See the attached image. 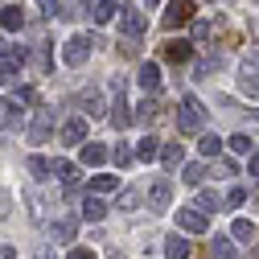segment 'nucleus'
<instances>
[{"instance_id": "nucleus-1", "label": "nucleus", "mask_w": 259, "mask_h": 259, "mask_svg": "<svg viewBox=\"0 0 259 259\" xmlns=\"http://www.w3.org/2000/svg\"><path fill=\"white\" fill-rule=\"evenodd\" d=\"M177 127H181L185 136L206 127V107H202L198 95H185V99H181V107H177Z\"/></svg>"}, {"instance_id": "nucleus-2", "label": "nucleus", "mask_w": 259, "mask_h": 259, "mask_svg": "<svg viewBox=\"0 0 259 259\" xmlns=\"http://www.w3.org/2000/svg\"><path fill=\"white\" fill-rule=\"evenodd\" d=\"M91 37L87 33H70L66 37V46H62V62H66V66H82V62L91 58Z\"/></svg>"}, {"instance_id": "nucleus-3", "label": "nucleus", "mask_w": 259, "mask_h": 259, "mask_svg": "<svg viewBox=\"0 0 259 259\" xmlns=\"http://www.w3.org/2000/svg\"><path fill=\"white\" fill-rule=\"evenodd\" d=\"M119 29H123V37H144V29H148L144 9H136V5H123V9H119Z\"/></svg>"}, {"instance_id": "nucleus-4", "label": "nucleus", "mask_w": 259, "mask_h": 259, "mask_svg": "<svg viewBox=\"0 0 259 259\" xmlns=\"http://www.w3.org/2000/svg\"><path fill=\"white\" fill-rule=\"evenodd\" d=\"M177 231H185V235H206V231H210L206 210H177Z\"/></svg>"}, {"instance_id": "nucleus-5", "label": "nucleus", "mask_w": 259, "mask_h": 259, "mask_svg": "<svg viewBox=\"0 0 259 259\" xmlns=\"http://www.w3.org/2000/svg\"><path fill=\"white\" fill-rule=\"evenodd\" d=\"M78 218H82V214H62L58 222H50V239H54V243H74V235H78Z\"/></svg>"}, {"instance_id": "nucleus-6", "label": "nucleus", "mask_w": 259, "mask_h": 259, "mask_svg": "<svg viewBox=\"0 0 259 259\" xmlns=\"http://www.w3.org/2000/svg\"><path fill=\"white\" fill-rule=\"evenodd\" d=\"M169 202H173V181H152V189H148V206H152V214H160V210H169Z\"/></svg>"}, {"instance_id": "nucleus-7", "label": "nucleus", "mask_w": 259, "mask_h": 259, "mask_svg": "<svg viewBox=\"0 0 259 259\" xmlns=\"http://www.w3.org/2000/svg\"><path fill=\"white\" fill-rule=\"evenodd\" d=\"M193 17V0H169V9H165V29H177Z\"/></svg>"}, {"instance_id": "nucleus-8", "label": "nucleus", "mask_w": 259, "mask_h": 259, "mask_svg": "<svg viewBox=\"0 0 259 259\" xmlns=\"http://www.w3.org/2000/svg\"><path fill=\"white\" fill-rule=\"evenodd\" d=\"M50 132H54V111H37V115H33V123H29V140L41 144Z\"/></svg>"}, {"instance_id": "nucleus-9", "label": "nucleus", "mask_w": 259, "mask_h": 259, "mask_svg": "<svg viewBox=\"0 0 259 259\" xmlns=\"http://www.w3.org/2000/svg\"><path fill=\"white\" fill-rule=\"evenodd\" d=\"M21 25H25V9L21 5H5L0 9V29H5V33H17Z\"/></svg>"}, {"instance_id": "nucleus-10", "label": "nucleus", "mask_w": 259, "mask_h": 259, "mask_svg": "<svg viewBox=\"0 0 259 259\" xmlns=\"http://www.w3.org/2000/svg\"><path fill=\"white\" fill-rule=\"evenodd\" d=\"M136 82H140L144 91H156L160 82H165V78H160V66H156V62H140V74H136Z\"/></svg>"}, {"instance_id": "nucleus-11", "label": "nucleus", "mask_w": 259, "mask_h": 259, "mask_svg": "<svg viewBox=\"0 0 259 259\" xmlns=\"http://www.w3.org/2000/svg\"><path fill=\"white\" fill-rule=\"evenodd\" d=\"M62 140H66V144H82V140H87V119H82V115L66 119V127H62Z\"/></svg>"}, {"instance_id": "nucleus-12", "label": "nucleus", "mask_w": 259, "mask_h": 259, "mask_svg": "<svg viewBox=\"0 0 259 259\" xmlns=\"http://www.w3.org/2000/svg\"><path fill=\"white\" fill-rule=\"evenodd\" d=\"M165 259H189V243H185V231L169 235L165 239Z\"/></svg>"}, {"instance_id": "nucleus-13", "label": "nucleus", "mask_w": 259, "mask_h": 259, "mask_svg": "<svg viewBox=\"0 0 259 259\" xmlns=\"http://www.w3.org/2000/svg\"><path fill=\"white\" fill-rule=\"evenodd\" d=\"M132 119H136V115L127 111V103H123V91H115V103H111V123H115L119 132H123V127L132 123Z\"/></svg>"}, {"instance_id": "nucleus-14", "label": "nucleus", "mask_w": 259, "mask_h": 259, "mask_svg": "<svg viewBox=\"0 0 259 259\" xmlns=\"http://www.w3.org/2000/svg\"><path fill=\"white\" fill-rule=\"evenodd\" d=\"M54 177H62V185H66L70 193L78 189V169L70 165V160H54Z\"/></svg>"}, {"instance_id": "nucleus-15", "label": "nucleus", "mask_w": 259, "mask_h": 259, "mask_svg": "<svg viewBox=\"0 0 259 259\" xmlns=\"http://www.w3.org/2000/svg\"><path fill=\"white\" fill-rule=\"evenodd\" d=\"M231 239L235 243H255V222L251 218H235L231 222Z\"/></svg>"}, {"instance_id": "nucleus-16", "label": "nucleus", "mask_w": 259, "mask_h": 259, "mask_svg": "<svg viewBox=\"0 0 259 259\" xmlns=\"http://www.w3.org/2000/svg\"><path fill=\"white\" fill-rule=\"evenodd\" d=\"M82 218H87V222H103V218H107V206L91 193V198H82Z\"/></svg>"}, {"instance_id": "nucleus-17", "label": "nucleus", "mask_w": 259, "mask_h": 259, "mask_svg": "<svg viewBox=\"0 0 259 259\" xmlns=\"http://www.w3.org/2000/svg\"><path fill=\"white\" fill-rule=\"evenodd\" d=\"M239 87H243L247 95H255V99H259V70L251 66V62H247L243 70H239Z\"/></svg>"}, {"instance_id": "nucleus-18", "label": "nucleus", "mask_w": 259, "mask_h": 259, "mask_svg": "<svg viewBox=\"0 0 259 259\" xmlns=\"http://www.w3.org/2000/svg\"><path fill=\"white\" fill-rule=\"evenodd\" d=\"M136 160H160V140L156 136H144L136 144Z\"/></svg>"}, {"instance_id": "nucleus-19", "label": "nucleus", "mask_w": 259, "mask_h": 259, "mask_svg": "<svg viewBox=\"0 0 259 259\" xmlns=\"http://www.w3.org/2000/svg\"><path fill=\"white\" fill-rule=\"evenodd\" d=\"M107 160V148L103 144H82V165H91V169H99Z\"/></svg>"}, {"instance_id": "nucleus-20", "label": "nucleus", "mask_w": 259, "mask_h": 259, "mask_svg": "<svg viewBox=\"0 0 259 259\" xmlns=\"http://www.w3.org/2000/svg\"><path fill=\"white\" fill-rule=\"evenodd\" d=\"M156 115H160V103H156L152 95H148V99L136 107V123H156Z\"/></svg>"}, {"instance_id": "nucleus-21", "label": "nucleus", "mask_w": 259, "mask_h": 259, "mask_svg": "<svg viewBox=\"0 0 259 259\" xmlns=\"http://www.w3.org/2000/svg\"><path fill=\"white\" fill-rule=\"evenodd\" d=\"M181 177H185V185H202L206 181V165L202 160H189V165L181 169Z\"/></svg>"}, {"instance_id": "nucleus-22", "label": "nucleus", "mask_w": 259, "mask_h": 259, "mask_svg": "<svg viewBox=\"0 0 259 259\" xmlns=\"http://www.w3.org/2000/svg\"><path fill=\"white\" fill-rule=\"evenodd\" d=\"M91 17H95V25H107L115 17V0H99V5H91Z\"/></svg>"}, {"instance_id": "nucleus-23", "label": "nucleus", "mask_w": 259, "mask_h": 259, "mask_svg": "<svg viewBox=\"0 0 259 259\" xmlns=\"http://www.w3.org/2000/svg\"><path fill=\"white\" fill-rule=\"evenodd\" d=\"M222 148H226V140H218L214 132H206V136L198 140V152H202V156H218Z\"/></svg>"}, {"instance_id": "nucleus-24", "label": "nucleus", "mask_w": 259, "mask_h": 259, "mask_svg": "<svg viewBox=\"0 0 259 259\" xmlns=\"http://www.w3.org/2000/svg\"><path fill=\"white\" fill-rule=\"evenodd\" d=\"M111 189H119V177H111V173L91 177V193H111Z\"/></svg>"}, {"instance_id": "nucleus-25", "label": "nucleus", "mask_w": 259, "mask_h": 259, "mask_svg": "<svg viewBox=\"0 0 259 259\" xmlns=\"http://www.w3.org/2000/svg\"><path fill=\"white\" fill-rule=\"evenodd\" d=\"M226 148H231V152H243V156H251V152H255V144H251V136H247V132H235L231 140H226Z\"/></svg>"}, {"instance_id": "nucleus-26", "label": "nucleus", "mask_w": 259, "mask_h": 259, "mask_svg": "<svg viewBox=\"0 0 259 259\" xmlns=\"http://www.w3.org/2000/svg\"><path fill=\"white\" fill-rule=\"evenodd\" d=\"M0 62H17V66H21V62H25V50H21V46H9L5 37H0Z\"/></svg>"}, {"instance_id": "nucleus-27", "label": "nucleus", "mask_w": 259, "mask_h": 259, "mask_svg": "<svg viewBox=\"0 0 259 259\" xmlns=\"http://www.w3.org/2000/svg\"><path fill=\"white\" fill-rule=\"evenodd\" d=\"M29 173H33V177H50V173H54V160H46V156H29Z\"/></svg>"}, {"instance_id": "nucleus-28", "label": "nucleus", "mask_w": 259, "mask_h": 259, "mask_svg": "<svg viewBox=\"0 0 259 259\" xmlns=\"http://www.w3.org/2000/svg\"><path fill=\"white\" fill-rule=\"evenodd\" d=\"M189 54H193V50H189L185 41H169V50H165L169 62H189Z\"/></svg>"}, {"instance_id": "nucleus-29", "label": "nucleus", "mask_w": 259, "mask_h": 259, "mask_svg": "<svg viewBox=\"0 0 259 259\" xmlns=\"http://www.w3.org/2000/svg\"><path fill=\"white\" fill-rule=\"evenodd\" d=\"M210 255H214V259H235V243H231V239H214Z\"/></svg>"}, {"instance_id": "nucleus-30", "label": "nucleus", "mask_w": 259, "mask_h": 259, "mask_svg": "<svg viewBox=\"0 0 259 259\" xmlns=\"http://www.w3.org/2000/svg\"><path fill=\"white\" fill-rule=\"evenodd\" d=\"M198 210H206V214L218 210V193H214V189H202V193H198Z\"/></svg>"}, {"instance_id": "nucleus-31", "label": "nucleus", "mask_w": 259, "mask_h": 259, "mask_svg": "<svg viewBox=\"0 0 259 259\" xmlns=\"http://www.w3.org/2000/svg\"><path fill=\"white\" fill-rule=\"evenodd\" d=\"M82 103L91 107L87 115H103V95H99V91H87V95H82Z\"/></svg>"}, {"instance_id": "nucleus-32", "label": "nucleus", "mask_w": 259, "mask_h": 259, "mask_svg": "<svg viewBox=\"0 0 259 259\" xmlns=\"http://www.w3.org/2000/svg\"><path fill=\"white\" fill-rule=\"evenodd\" d=\"M160 160H165L169 169H173V165H181V144H165V148H160Z\"/></svg>"}, {"instance_id": "nucleus-33", "label": "nucleus", "mask_w": 259, "mask_h": 259, "mask_svg": "<svg viewBox=\"0 0 259 259\" xmlns=\"http://www.w3.org/2000/svg\"><path fill=\"white\" fill-rule=\"evenodd\" d=\"M136 206H140V193L136 189H123L119 193V210H136Z\"/></svg>"}, {"instance_id": "nucleus-34", "label": "nucleus", "mask_w": 259, "mask_h": 259, "mask_svg": "<svg viewBox=\"0 0 259 259\" xmlns=\"http://www.w3.org/2000/svg\"><path fill=\"white\" fill-rule=\"evenodd\" d=\"M17 82V62H0V87Z\"/></svg>"}, {"instance_id": "nucleus-35", "label": "nucleus", "mask_w": 259, "mask_h": 259, "mask_svg": "<svg viewBox=\"0 0 259 259\" xmlns=\"http://www.w3.org/2000/svg\"><path fill=\"white\" fill-rule=\"evenodd\" d=\"M189 37H193V41H206V37H210V21H193Z\"/></svg>"}, {"instance_id": "nucleus-36", "label": "nucleus", "mask_w": 259, "mask_h": 259, "mask_svg": "<svg viewBox=\"0 0 259 259\" xmlns=\"http://www.w3.org/2000/svg\"><path fill=\"white\" fill-rule=\"evenodd\" d=\"M132 160H136V152H132V148H123V144L115 148V165H119V169H123V165H132Z\"/></svg>"}, {"instance_id": "nucleus-37", "label": "nucleus", "mask_w": 259, "mask_h": 259, "mask_svg": "<svg viewBox=\"0 0 259 259\" xmlns=\"http://www.w3.org/2000/svg\"><path fill=\"white\" fill-rule=\"evenodd\" d=\"M41 13L46 17H62V0H41Z\"/></svg>"}, {"instance_id": "nucleus-38", "label": "nucleus", "mask_w": 259, "mask_h": 259, "mask_svg": "<svg viewBox=\"0 0 259 259\" xmlns=\"http://www.w3.org/2000/svg\"><path fill=\"white\" fill-rule=\"evenodd\" d=\"M247 202V189H231L226 193V206H243Z\"/></svg>"}, {"instance_id": "nucleus-39", "label": "nucleus", "mask_w": 259, "mask_h": 259, "mask_svg": "<svg viewBox=\"0 0 259 259\" xmlns=\"http://www.w3.org/2000/svg\"><path fill=\"white\" fill-rule=\"evenodd\" d=\"M210 70H218V58H206V62H198V74H210Z\"/></svg>"}, {"instance_id": "nucleus-40", "label": "nucleus", "mask_w": 259, "mask_h": 259, "mask_svg": "<svg viewBox=\"0 0 259 259\" xmlns=\"http://www.w3.org/2000/svg\"><path fill=\"white\" fill-rule=\"evenodd\" d=\"M247 169H251V177H259V152H251V160H247Z\"/></svg>"}, {"instance_id": "nucleus-41", "label": "nucleus", "mask_w": 259, "mask_h": 259, "mask_svg": "<svg viewBox=\"0 0 259 259\" xmlns=\"http://www.w3.org/2000/svg\"><path fill=\"white\" fill-rule=\"evenodd\" d=\"M66 259H95V255H91V251H82V247H74V251H70Z\"/></svg>"}, {"instance_id": "nucleus-42", "label": "nucleus", "mask_w": 259, "mask_h": 259, "mask_svg": "<svg viewBox=\"0 0 259 259\" xmlns=\"http://www.w3.org/2000/svg\"><path fill=\"white\" fill-rule=\"evenodd\" d=\"M251 202H255V206H259V185H255V189H251Z\"/></svg>"}, {"instance_id": "nucleus-43", "label": "nucleus", "mask_w": 259, "mask_h": 259, "mask_svg": "<svg viewBox=\"0 0 259 259\" xmlns=\"http://www.w3.org/2000/svg\"><path fill=\"white\" fill-rule=\"evenodd\" d=\"M37 259H54V255H50V251H37Z\"/></svg>"}, {"instance_id": "nucleus-44", "label": "nucleus", "mask_w": 259, "mask_h": 259, "mask_svg": "<svg viewBox=\"0 0 259 259\" xmlns=\"http://www.w3.org/2000/svg\"><path fill=\"white\" fill-rule=\"evenodd\" d=\"M0 259H17V255H13V251H5V255H0Z\"/></svg>"}, {"instance_id": "nucleus-45", "label": "nucleus", "mask_w": 259, "mask_h": 259, "mask_svg": "<svg viewBox=\"0 0 259 259\" xmlns=\"http://www.w3.org/2000/svg\"><path fill=\"white\" fill-rule=\"evenodd\" d=\"M144 5H160V0H144Z\"/></svg>"}, {"instance_id": "nucleus-46", "label": "nucleus", "mask_w": 259, "mask_h": 259, "mask_svg": "<svg viewBox=\"0 0 259 259\" xmlns=\"http://www.w3.org/2000/svg\"><path fill=\"white\" fill-rule=\"evenodd\" d=\"M0 255H5V251H0Z\"/></svg>"}]
</instances>
